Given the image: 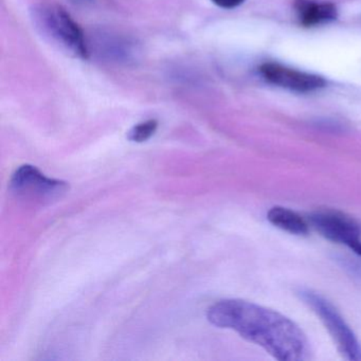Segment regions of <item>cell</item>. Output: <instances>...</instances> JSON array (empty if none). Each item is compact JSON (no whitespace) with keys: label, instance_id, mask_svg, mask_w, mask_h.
I'll return each instance as SVG.
<instances>
[{"label":"cell","instance_id":"obj_2","mask_svg":"<svg viewBox=\"0 0 361 361\" xmlns=\"http://www.w3.org/2000/svg\"><path fill=\"white\" fill-rule=\"evenodd\" d=\"M30 13L35 28L50 43L71 56L88 59L90 48L85 35L66 10L54 4H39Z\"/></svg>","mask_w":361,"mask_h":361},{"label":"cell","instance_id":"obj_3","mask_svg":"<svg viewBox=\"0 0 361 361\" xmlns=\"http://www.w3.org/2000/svg\"><path fill=\"white\" fill-rule=\"evenodd\" d=\"M300 295L322 321L344 358L361 361L360 342L333 304L322 295L308 289L300 291Z\"/></svg>","mask_w":361,"mask_h":361},{"label":"cell","instance_id":"obj_12","mask_svg":"<svg viewBox=\"0 0 361 361\" xmlns=\"http://www.w3.org/2000/svg\"><path fill=\"white\" fill-rule=\"evenodd\" d=\"M75 4H81V5H87V4H92L94 0H73Z\"/></svg>","mask_w":361,"mask_h":361},{"label":"cell","instance_id":"obj_8","mask_svg":"<svg viewBox=\"0 0 361 361\" xmlns=\"http://www.w3.org/2000/svg\"><path fill=\"white\" fill-rule=\"evenodd\" d=\"M97 52L103 58L117 62H128L132 60L135 52V43L126 37H118L117 35L102 33L97 37Z\"/></svg>","mask_w":361,"mask_h":361},{"label":"cell","instance_id":"obj_5","mask_svg":"<svg viewBox=\"0 0 361 361\" xmlns=\"http://www.w3.org/2000/svg\"><path fill=\"white\" fill-rule=\"evenodd\" d=\"M264 79L274 85L297 92H316L324 87L325 80L319 75L295 71L278 63H266L259 67Z\"/></svg>","mask_w":361,"mask_h":361},{"label":"cell","instance_id":"obj_4","mask_svg":"<svg viewBox=\"0 0 361 361\" xmlns=\"http://www.w3.org/2000/svg\"><path fill=\"white\" fill-rule=\"evenodd\" d=\"M312 227L329 240L352 249L361 257V223L336 210H319L310 215Z\"/></svg>","mask_w":361,"mask_h":361},{"label":"cell","instance_id":"obj_7","mask_svg":"<svg viewBox=\"0 0 361 361\" xmlns=\"http://www.w3.org/2000/svg\"><path fill=\"white\" fill-rule=\"evenodd\" d=\"M300 23L304 27L329 24L337 18L338 11L331 3H318L314 0H295L293 4Z\"/></svg>","mask_w":361,"mask_h":361},{"label":"cell","instance_id":"obj_1","mask_svg":"<svg viewBox=\"0 0 361 361\" xmlns=\"http://www.w3.org/2000/svg\"><path fill=\"white\" fill-rule=\"evenodd\" d=\"M207 317L215 326L236 331L278 360L301 361L310 357V342L305 334L299 325L276 310L244 300L230 299L211 306Z\"/></svg>","mask_w":361,"mask_h":361},{"label":"cell","instance_id":"obj_9","mask_svg":"<svg viewBox=\"0 0 361 361\" xmlns=\"http://www.w3.org/2000/svg\"><path fill=\"white\" fill-rule=\"evenodd\" d=\"M267 219L274 227L295 235H306L308 223L295 211L284 207H272L267 213Z\"/></svg>","mask_w":361,"mask_h":361},{"label":"cell","instance_id":"obj_6","mask_svg":"<svg viewBox=\"0 0 361 361\" xmlns=\"http://www.w3.org/2000/svg\"><path fill=\"white\" fill-rule=\"evenodd\" d=\"M10 188L16 194L56 197L65 193L68 185L64 181L47 178L35 166L25 164L14 173Z\"/></svg>","mask_w":361,"mask_h":361},{"label":"cell","instance_id":"obj_11","mask_svg":"<svg viewBox=\"0 0 361 361\" xmlns=\"http://www.w3.org/2000/svg\"><path fill=\"white\" fill-rule=\"evenodd\" d=\"M217 7L224 8V9H234L244 3V0H212Z\"/></svg>","mask_w":361,"mask_h":361},{"label":"cell","instance_id":"obj_10","mask_svg":"<svg viewBox=\"0 0 361 361\" xmlns=\"http://www.w3.org/2000/svg\"><path fill=\"white\" fill-rule=\"evenodd\" d=\"M157 128L158 122L156 120H149V121L137 124L128 133V139L133 142H145L154 136Z\"/></svg>","mask_w":361,"mask_h":361}]
</instances>
